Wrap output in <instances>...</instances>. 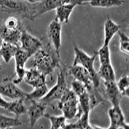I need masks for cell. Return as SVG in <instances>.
Instances as JSON below:
<instances>
[{
    "label": "cell",
    "mask_w": 129,
    "mask_h": 129,
    "mask_svg": "<svg viewBox=\"0 0 129 129\" xmlns=\"http://www.w3.org/2000/svg\"><path fill=\"white\" fill-rule=\"evenodd\" d=\"M19 47L20 46L3 41L2 47L0 48V57H2L5 62L9 63L10 61L14 57Z\"/></svg>",
    "instance_id": "cell-20"
},
{
    "label": "cell",
    "mask_w": 129,
    "mask_h": 129,
    "mask_svg": "<svg viewBox=\"0 0 129 129\" xmlns=\"http://www.w3.org/2000/svg\"><path fill=\"white\" fill-rule=\"evenodd\" d=\"M64 4V0H41L34 3V19Z\"/></svg>",
    "instance_id": "cell-14"
},
{
    "label": "cell",
    "mask_w": 129,
    "mask_h": 129,
    "mask_svg": "<svg viewBox=\"0 0 129 129\" xmlns=\"http://www.w3.org/2000/svg\"><path fill=\"white\" fill-rule=\"evenodd\" d=\"M24 101L25 100L23 99H18L10 101L6 110L9 112L12 113L15 117L19 119V117L22 115L26 114L27 108L24 103Z\"/></svg>",
    "instance_id": "cell-19"
},
{
    "label": "cell",
    "mask_w": 129,
    "mask_h": 129,
    "mask_svg": "<svg viewBox=\"0 0 129 129\" xmlns=\"http://www.w3.org/2000/svg\"><path fill=\"white\" fill-rule=\"evenodd\" d=\"M97 56H98L99 57L100 64H108L111 63L109 45H103V46L97 52Z\"/></svg>",
    "instance_id": "cell-28"
},
{
    "label": "cell",
    "mask_w": 129,
    "mask_h": 129,
    "mask_svg": "<svg viewBox=\"0 0 129 129\" xmlns=\"http://www.w3.org/2000/svg\"><path fill=\"white\" fill-rule=\"evenodd\" d=\"M89 4L93 7L109 8L119 7L125 3V0H90Z\"/></svg>",
    "instance_id": "cell-23"
},
{
    "label": "cell",
    "mask_w": 129,
    "mask_h": 129,
    "mask_svg": "<svg viewBox=\"0 0 129 129\" xmlns=\"http://www.w3.org/2000/svg\"><path fill=\"white\" fill-rule=\"evenodd\" d=\"M89 115L87 114H81L78 117V120L73 123L67 124L65 128H80L88 129L94 128L89 121Z\"/></svg>",
    "instance_id": "cell-22"
},
{
    "label": "cell",
    "mask_w": 129,
    "mask_h": 129,
    "mask_svg": "<svg viewBox=\"0 0 129 129\" xmlns=\"http://www.w3.org/2000/svg\"><path fill=\"white\" fill-rule=\"evenodd\" d=\"M57 107L67 119H74L76 117L79 108L78 96L72 90L68 88L59 100Z\"/></svg>",
    "instance_id": "cell-5"
},
{
    "label": "cell",
    "mask_w": 129,
    "mask_h": 129,
    "mask_svg": "<svg viewBox=\"0 0 129 129\" xmlns=\"http://www.w3.org/2000/svg\"><path fill=\"white\" fill-rule=\"evenodd\" d=\"M25 1H26V2H28V3H37V2H40L41 0H25Z\"/></svg>",
    "instance_id": "cell-32"
},
{
    "label": "cell",
    "mask_w": 129,
    "mask_h": 129,
    "mask_svg": "<svg viewBox=\"0 0 129 129\" xmlns=\"http://www.w3.org/2000/svg\"><path fill=\"white\" fill-rule=\"evenodd\" d=\"M47 34L50 41L57 56L60 57V48L61 47L62 24L55 18L48 25Z\"/></svg>",
    "instance_id": "cell-8"
},
{
    "label": "cell",
    "mask_w": 129,
    "mask_h": 129,
    "mask_svg": "<svg viewBox=\"0 0 129 129\" xmlns=\"http://www.w3.org/2000/svg\"><path fill=\"white\" fill-rule=\"evenodd\" d=\"M59 70V72L57 74L56 83L51 89L48 90L47 94L43 98L39 100L47 105L55 101H59L69 88L66 79V67L64 66L61 67Z\"/></svg>",
    "instance_id": "cell-4"
},
{
    "label": "cell",
    "mask_w": 129,
    "mask_h": 129,
    "mask_svg": "<svg viewBox=\"0 0 129 129\" xmlns=\"http://www.w3.org/2000/svg\"><path fill=\"white\" fill-rule=\"evenodd\" d=\"M1 69H2V64H0V70H1Z\"/></svg>",
    "instance_id": "cell-34"
},
{
    "label": "cell",
    "mask_w": 129,
    "mask_h": 129,
    "mask_svg": "<svg viewBox=\"0 0 129 129\" xmlns=\"http://www.w3.org/2000/svg\"><path fill=\"white\" fill-rule=\"evenodd\" d=\"M118 35L119 36V50L123 54H126V56H128L129 54V38L127 35L121 32V31H118Z\"/></svg>",
    "instance_id": "cell-29"
},
{
    "label": "cell",
    "mask_w": 129,
    "mask_h": 129,
    "mask_svg": "<svg viewBox=\"0 0 129 129\" xmlns=\"http://www.w3.org/2000/svg\"><path fill=\"white\" fill-rule=\"evenodd\" d=\"M21 48L27 54L29 58L34 56L43 47L41 40L30 34L25 28L22 30L20 41Z\"/></svg>",
    "instance_id": "cell-7"
},
{
    "label": "cell",
    "mask_w": 129,
    "mask_h": 129,
    "mask_svg": "<svg viewBox=\"0 0 129 129\" xmlns=\"http://www.w3.org/2000/svg\"><path fill=\"white\" fill-rule=\"evenodd\" d=\"M68 73L74 77V79L82 83L87 88V91H90L95 88L93 84L92 77L90 72L83 67L79 64H72L68 68Z\"/></svg>",
    "instance_id": "cell-9"
},
{
    "label": "cell",
    "mask_w": 129,
    "mask_h": 129,
    "mask_svg": "<svg viewBox=\"0 0 129 129\" xmlns=\"http://www.w3.org/2000/svg\"><path fill=\"white\" fill-rule=\"evenodd\" d=\"M13 76L0 79V94L12 100L23 99L25 101L27 92L21 89L14 82Z\"/></svg>",
    "instance_id": "cell-6"
},
{
    "label": "cell",
    "mask_w": 129,
    "mask_h": 129,
    "mask_svg": "<svg viewBox=\"0 0 129 129\" xmlns=\"http://www.w3.org/2000/svg\"><path fill=\"white\" fill-rule=\"evenodd\" d=\"M104 86L105 88L106 95L109 101L111 103L112 105H119L123 95H121L119 88L116 85V81H104Z\"/></svg>",
    "instance_id": "cell-15"
},
{
    "label": "cell",
    "mask_w": 129,
    "mask_h": 129,
    "mask_svg": "<svg viewBox=\"0 0 129 129\" xmlns=\"http://www.w3.org/2000/svg\"><path fill=\"white\" fill-rule=\"evenodd\" d=\"M46 77L36 68L32 67L29 69H26L23 81L32 88H35L47 84Z\"/></svg>",
    "instance_id": "cell-13"
},
{
    "label": "cell",
    "mask_w": 129,
    "mask_h": 129,
    "mask_svg": "<svg viewBox=\"0 0 129 129\" xmlns=\"http://www.w3.org/2000/svg\"><path fill=\"white\" fill-rule=\"evenodd\" d=\"M76 5L71 3H67L59 6L56 9V19L61 23H67L69 22L71 14Z\"/></svg>",
    "instance_id": "cell-18"
},
{
    "label": "cell",
    "mask_w": 129,
    "mask_h": 129,
    "mask_svg": "<svg viewBox=\"0 0 129 129\" xmlns=\"http://www.w3.org/2000/svg\"><path fill=\"white\" fill-rule=\"evenodd\" d=\"M9 102L10 101H6L0 94V108H2V109L6 110L9 105Z\"/></svg>",
    "instance_id": "cell-31"
},
{
    "label": "cell",
    "mask_w": 129,
    "mask_h": 129,
    "mask_svg": "<svg viewBox=\"0 0 129 129\" xmlns=\"http://www.w3.org/2000/svg\"><path fill=\"white\" fill-rule=\"evenodd\" d=\"M117 87L120 91L121 94L123 97H126L128 98L129 97V78L127 74H123L117 82Z\"/></svg>",
    "instance_id": "cell-27"
},
{
    "label": "cell",
    "mask_w": 129,
    "mask_h": 129,
    "mask_svg": "<svg viewBox=\"0 0 129 129\" xmlns=\"http://www.w3.org/2000/svg\"><path fill=\"white\" fill-rule=\"evenodd\" d=\"M3 40H2V38L0 37V48H1V47H2V44H3Z\"/></svg>",
    "instance_id": "cell-33"
},
{
    "label": "cell",
    "mask_w": 129,
    "mask_h": 129,
    "mask_svg": "<svg viewBox=\"0 0 129 129\" xmlns=\"http://www.w3.org/2000/svg\"><path fill=\"white\" fill-rule=\"evenodd\" d=\"M48 90H49V88L47 87V84L41 86L40 87H38V88H34V90L32 91V92L27 93L26 101V100H28V101L36 100V101H38V100L43 98L47 94Z\"/></svg>",
    "instance_id": "cell-26"
},
{
    "label": "cell",
    "mask_w": 129,
    "mask_h": 129,
    "mask_svg": "<svg viewBox=\"0 0 129 129\" xmlns=\"http://www.w3.org/2000/svg\"><path fill=\"white\" fill-rule=\"evenodd\" d=\"M30 101L31 105L27 108L26 114L28 116L30 125L31 127H34L37 122L44 116L47 105L39 100H30Z\"/></svg>",
    "instance_id": "cell-11"
},
{
    "label": "cell",
    "mask_w": 129,
    "mask_h": 129,
    "mask_svg": "<svg viewBox=\"0 0 129 129\" xmlns=\"http://www.w3.org/2000/svg\"><path fill=\"white\" fill-rule=\"evenodd\" d=\"M44 116L50 121V128H65V126L67 125V119L63 115L54 116V115H50L49 114H46L45 113Z\"/></svg>",
    "instance_id": "cell-24"
},
{
    "label": "cell",
    "mask_w": 129,
    "mask_h": 129,
    "mask_svg": "<svg viewBox=\"0 0 129 129\" xmlns=\"http://www.w3.org/2000/svg\"><path fill=\"white\" fill-rule=\"evenodd\" d=\"M14 58L15 59V64H16V72H15L17 76V78L13 80V81L16 84L18 85L22 81H23L24 76L26 71L25 64L29 59V57L27 54L19 47Z\"/></svg>",
    "instance_id": "cell-12"
},
{
    "label": "cell",
    "mask_w": 129,
    "mask_h": 129,
    "mask_svg": "<svg viewBox=\"0 0 129 129\" xmlns=\"http://www.w3.org/2000/svg\"><path fill=\"white\" fill-rule=\"evenodd\" d=\"M23 122L16 117H10L0 113V128H10L20 126Z\"/></svg>",
    "instance_id": "cell-25"
},
{
    "label": "cell",
    "mask_w": 129,
    "mask_h": 129,
    "mask_svg": "<svg viewBox=\"0 0 129 129\" xmlns=\"http://www.w3.org/2000/svg\"><path fill=\"white\" fill-rule=\"evenodd\" d=\"M121 26L115 23L110 18L108 17L104 24V42L103 45H109L116 33L120 30Z\"/></svg>",
    "instance_id": "cell-17"
},
{
    "label": "cell",
    "mask_w": 129,
    "mask_h": 129,
    "mask_svg": "<svg viewBox=\"0 0 129 129\" xmlns=\"http://www.w3.org/2000/svg\"><path fill=\"white\" fill-rule=\"evenodd\" d=\"M100 79L104 81H116V74L114 67L111 63L108 64H100V67L98 72Z\"/></svg>",
    "instance_id": "cell-21"
},
{
    "label": "cell",
    "mask_w": 129,
    "mask_h": 129,
    "mask_svg": "<svg viewBox=\"0 0 129 129\" xmlns=\"http://www.w3.org/2000/svg\"><path fill=\"white\" fill-rule=\"evenodd\" d=\"M22 28H16V29H10L7 28L4 25L0 26V37L5 42H8L16 45L19 46L21 35Z\"/></svg>",
    "instance_id": "cell-16"
},
{
    "label": "cell",
    "mask_w": 129,
    "mask_h": 129,
    "mask_svg": "<svg viewBox=\"0 0 129 129\" xmlns=\"http://www.w3.org/2000/svg\"><path fill=\"white\" fill-rule=\"evenodd\" d=\"M110 124L108 128H129L128 123L125 121L124 114L119 105L112 106L108 111Z\"/></svg>",
    "instance_id": "cell-10"
},
{
    "label": "cell",
    "mask_w": 129,
    "mask_h": 129,
    "mask_svg": "<svg viewBox=\"0 0 129 129\" xmlns=\"http://www.w3.org/2000/svg\"><path fill=\"white\" fill-rule=\"evenodd\" d=\"M0 7L3 12L13 14L19 18L34 20V3L25 0H0Z\"/></svg>",
    "instance_id": "cell-2"
},
{
    "label": "cell",
    "mask_w": 129,
    "mask_h": 129,
    "mask_svg": "<svg viewBox=\"0 0 129 129\" xmlns=\"http://www.w3.org/2000/svg\"><path fill=\"white\" fill-rule=\"evenodd\" d=\"M74 59L72 64H79L86 69L91 74L93 79V84L95 88H99L100 78L98 72L94 69V62L97 57V52L92 56H89L83 50H81L76 45H74Z\"/></svg>",
    "instance_id": "cell-3"
},
{
    "label": "cell",
    "mask_w": 129,
    "mask_h": 129,
    "mask_svg": "<svg viewBox=\"0 0 129 129\" xmlns=\"http://www.w3.org/2000/svg\"><path fill=\"white\" fill-rule=\"evenodd\" d=\"M33 56V67L36 68L45 76L52 74L57 68L59 69L61 67V58L50 43L45 47L43 46Z\"/></svg>",
    "instance_id": "cell-1"
},
{
    "label": "cell",
    "mask_w": 129,
    "mask_h": 129,
    "mask_svg": "<svg viewBox=\"0 0 129 129\" xmlns=\"http://www.w3.org/2000/svg\"><path fill=\"white\" fill-rule=\"evenodd\" d=\"M71 90L77 96H79V95L82 94L85 91L87 90L85 85L82 83L74 79L71 83Z\"/></svg>",
    "instance_id": "cell-30"
}]
</instances>
